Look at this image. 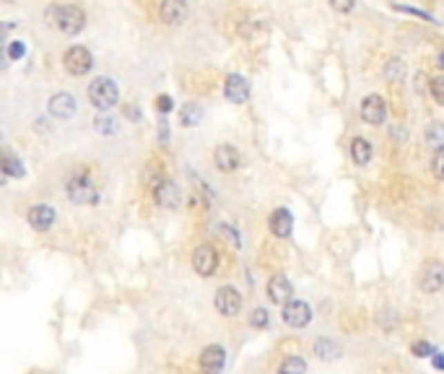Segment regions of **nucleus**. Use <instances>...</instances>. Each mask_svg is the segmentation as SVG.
<instances>
[{"label":"nucleus","instance_id":"nucleus-1","mask_svg":"<svg viewBox=\"0 0 444 374\" xmlns=\"http://www.w3.org/2000/svg\"><path fill=\"white\" fill-rule=\"evenodd\" d=\"M50 24L55 29H60L63 34H78L84 26H86V13L76 8V6H60V8H52L50 11Z\"/></svg>","mask_w":444,"mask_h":374},{"label":"nucleus","instance_id":"nucleus-2","mask_svg":"<svg viewBox=\"0 0 444 374\" xmlns=\"http://www.w3.org/2000/svg\"><path fill=\"white\" fill-rule=\"evenodd\" d=\"M88 99L91 104L97 109H109L117 104L119 99V91H117V84L112 78H97L94 84L88 86Z\"/></svg>","mask_w":444,"mask_h":374},{"label":"nucleus","instance_id":"nucleus-3","mask_svg":"<svg viewBox=\"0 0 444 374\" xmlns=\"http://www.w3.org/2000/svg\"><path fill=\"white\" fill-rule=\"evenodd\" d=\"M68 198L78 205H88L99 200V190L94 187L88 174H76V177L68 180Z\"/></svg>","mask_w":444,"mask_h":374},{"label":"nucleus","instance_id":"nucleus-4","mask_svg":"<svg viewBox=\"0 0 444 374\" xmlns=\"http://www.w3.org/2000/svg\"><path fill=\"white\" fill-rule=\"evenodd\" d=\"M418 286L423 294H436L444 286V265L439 260H426L418 276Z\"/></svg>","mask_w":444,"mask_h":374},{"label":"nucleus","instance_id":"nucleus-5","mask_svg":"<svg viewBox=\"0 0 444 374\" xmlns=\"http://www.w3.org/2000/svg\"><path fill=\"white\" fill-rule=\"evenodd\" d=\"M63 65H66L68 73L73 75H86L91 68H94V57L88 53L86 47H70L66 55H63Z\"/></svg>","mask_w":444,"mask_h":374},{"label":"nucleus","instance_id":"nucleus-6","mask_svg":"<svg viewBox=\"0 0 444 374\" xmlns=\"http://www.w3.org/2000/svg\"><path fill=\"white\" fill-rule=\"evenodd\" d=\"M153 200H156V205H159V208H169V211H172V208H177V205H180V200H182L177 182L162 177V180L153 185Z\"/></svg>","mask_w":444,"mask_h":374},{"label":"nucleus","instance_id":"nucleus-7","mask_svg":"<svg viewBox=\"0 0 444 374\" xmlns=\"http://www.w3.org/2000/svg\"><path fill=\"white\" fill-rule=\"evenodd\" d=\"M193 268H195L197 276L203 278L213 276L218 270V252L211 245H200L195 252H193Z\"/></svg>","mask_w":444,"mask_h":374},{"label":"nucleus","instance_id":"nucleus-8","mask_svg":"<svg viewBox=\"0 0 444 374\" xmlns=\"http://www.w3.org/2000/svg\"><path fill=\"white\" fill-rule=\"evenodd\" d=\"M216 310L224 315V317H234L242 310V294H239L234 286H221L216 291Z\"/></svg>","mask_w":444,"mask_h":374},{"label":"nucleus","instance_id":"nucleus-9","mask_svg":"<svg viewBox=\"0 0 444 374\" xmlns=\"http://www.w3.org/2000/svg\"><path fill=\"white\" fill-rule=\"evenodd\" d=\"M309 320H312V307H309L307 301H289V304L283 307V322H286V325L304 328V325H309Z\"/></svg>","mask_w":444,"mask_h":374},{"label":"nucleus","instance_id":"nucleus-10","mask_svg":"<svg viewBox=\"0 0 444 374\" xmlns=\"http://www.w3.org/2000/svg\"><path fill=\"white\" fill-rule=\"evenodd\" d=\"M226 364V351L221 346H206L203 353H200V369L203 374H221Z\"/></svg>","mask_w":444,"mask_h":374},{"label":"nucleus","instance_id":"nucleus-11","mask_svg":"<svg viewBox=\"0 0 444 374\" xmlns=\"http://www.w3.org/2000/svg\"><path fill=\"white\" fill-rule=\"evenodd\" d=\"M385 115H387V107H385V99L377 97V94H371L361 102V118L364 122L369 125H382L385 122Z\"/></svg>","mask_w":444,"mask_h":374},{"label":"nucleus","instance_id":"nucleus-12","mask_svg":"<svg viewBox=\"0 0 444 374\" xmlns=\"http://www.w3.org/2000/svg\"><path fill=\"white\" fill-rule=\"evenodd\" d=\"M224 94H226L229 102H234V104H244L249 99V84L244 81V75L239 73H231L226 78V84H224Z\"/></svg>","mask_w":444,"mask_h":374},{"label":"nucleus","instance_id":"nucleus-13","mask_svg":"<svg viewBox=\"0 0 444 374\" xmlns=\"http://www.w3.org/2000/svg\"><path fill=\"white\" fill-rule=\"evenodd\" d=\"M291 294H293V286L286 276H273L271 281H268V299H271L273 304H289V301H291Z\"/></svg>","mask_w":444,"mask_h":374},{"label":"nucleus","instance_id":"nucleus-14","mask_svg":"<svg viewBox=\"0 0 444 374\" xmlns=\"http://www.w3.org/2000/svg\"><path fill=\"white\" fill-rule=\"evenodd\" d=\"M50 115L57 120H68L76 115V99L70 97L68 91H60L50 99Z\"/></svg>","mask_w":444,"mask_h":374},{"label":"nucleus","instance_id":"nucleus-15","mask_svg":"<svg viewBox=\"0 0 444 374\" xmlns=\"http://www.w3.org/2000/svg\"><path fill=\"white\" fill-rule=\"evenodd\" d=\"M29 224H32V229H37V232H47V229L55 224L52 205L47 203L32 205V208H29Z\"/></svg>","mask_w":444,"mask_h":374},{"label":"nucleus","instance_id":"nucleus-16","mask_svg":"<svg viewBox=\"0 0 444 374\" xmlns=\"http://www.w3.org/2000/svg\"><path fill=\"white\" fill-rule=\"evenodd\" d=\"M213 161H216V167L221 171H237L239 164H242V159H239V151L234 149V146H229V143L218 146L216 153H213Z\"/></svg>","mask_w":444,"mask_h":374},{"label":"nucleus","instance_id":"nucleus-17","mask_svg":"<svg viewBox=\"0 0 444 374\" xmlns=\"http://www.w3.org/2000/svg\"><path fill=\"white\" fill-rule=\"evenodd\" d=\"M162 19L166 24H182L187 19V0H162Z\"/></svg>","mask_w":444,"mask_h":374},{"label":"nucleus","instance_id":"nucleus-18","mask_svg":"<svg viewBox=\"0 0 444 374\" xmlns=\"http://www.w3.org/2000/svg\"><path fill=\"white\" fill-rule=\"evenodd\" d=\"M291 229H293V216L286 211V208H276L271 216V232L276 236H291Z\"/></svg>","mask_w":444,"mask_h":374},{"label":"nucleus","instance_id":"nucleus-19","mask_svg":"<svg viewBox=\"0 0 444 374\" xmlns=\"http://www.w3.org/2000/svg\"><path fill=\"white\" fill-rule=\"evenodd\" d=\"M351 159L356 161L358 167H367L369 161H371V143L367 138L351 140Z\"/></svg>","mask_w":444,"mask_h":374},{"label":"nucleus","instance_id":"nucleus-20","mask_svg":"<svg viewBox=\"0 0 444 374\" xmlns=\"http://www.w3.org/2000/svg\"><path fill=\"white\" fill-rule=\"evenodd\" d=\"M314 353H317V359H322V362H333L340 356V346L333 343L330 338H320V341L314 343Z\"/></svg>","mask_w":444,"mask_h":374},{"label":"nucleus","instance_id":"nucleus-21","mask_svg":"<svg viewBox=\"0 0 444 374\" xmlns=\"http://www.w3.org/2000/svg\"><path fill=\"white\" fill-rule=\"evenodd\" d=\"M426 146L434 151H444V125L442 122H434L426 128Z\"/></svg>","mask_w":444,"mask_h":374},{"label":"nucleus","instance_id":"nucleus-22","mask_svg":"<svg viewBox=\"0 0 444 374\" xmlns=\"http://www.w3.org/2000/svg\"><path fill=\"white\" fill-rule=\"evenodd\" d=\"M180 118H182L184 128H195V125H200V120H203V109L197 107V104H187V107L180 112Z\"/></svg>","mask_w":444,"mask_h":374},{"label":"nucleus","instance_id":"nucleus-23","mask_svg":"<svg viewBox=\"0 0 444 374\" xmlns=\"http://www.w3.org/2000/svg\"><path fill=\"white\" fill-rule=\"evenodd\" d=\"M278 374H307V364H304V359H299V356H289V359H283V364L278 366Z\"/></svg>","mask_w":444,"mask_h":374},{"label":"nucleus","instance_id":"nucleus-24","mask_svg":"<svg viewBox=\"0 0 444 374\" xmlns=\"http://www.w3.org/2000/svg\"><path fill=\"white\" fill-rule=\"evenodd\" d=\"M3 171H6L8 177H23L21 159H16V156H11V153H6V156H3Z\"/></svg>","mask_w":444,"mask_h":374},{"label":"nucleus","instance_id":"nucleus-25","mask_svg":"<svg viewBox=\"0 0 444 374\" xmlns=\"http://www.w3.org/2000/svg\"><path fill=\"white\" fill-rule=\"evenodd\" d=\"M249 325H252V328H268V325H271V312L262 310V307L252 310V315H249Z\"/></svg>","mask_w":444,"mask_h":374},{"label":"nucleus","instance_id":"nucleus-26","mask_svg":"<svg viewBox=\"0 0 444 374\" xmlns=\"http://www.w3.org/2000/svg\"><path fill=\"white\" fill-rule=\"evenodd\" d=\"M385 73H387V78H395V81H400L403 75H405V65L400 63V60H390L387 63V68H385Z\"/></svg>","mask_w":444,"mask_h":374},{"label":"nucleus","instance_id":"nucleus-27","mask_svg":"<svg viewBox=\"0 0 444 374\" xmlns=\"http://www.w3.org/2000/svg\"><path fill=\"white\" fill-rule=\"evenodd\" d=\"M23 55H26V44H23L21 39L8 42V57H11V60H21Z\"/></svg>","mask_w":444,"mask_h":374},{"label":"nucleus","instance_id":"nucleus-28","mask_svg":"<svg viewBox=\"0 0 444 374\" xmlns=\"http://www.w3.org/2000/svg\"><path fill=\"white\" fill-rule=\"evenodd\" d=\"M432 97L436 99V104L444 107V75L442 78H432Z\"/></svg>","mask_w":444,"mask_h":374},{"label":"nucleus","instance_id":"nucleus-29","mask_svg":"<svg viewBox=\"0 0 444 374\" xmlns=\"http://www.w3.org/2000/svg\"><path fill=\"white\" fill-rule=\"evenodd\" d=\"M94 125H97L99 133H117V122L112 118H97Z\"/></svg>","mask_w":444,"mask_h":374},{"label":"nucleus","instance_id":"nucleus-30","mask_svg":"<svg viewBox=\"0 0 444 374\" xmlns=\"http://www.w3.org/2000/svg\"><path fill=\"white\" fill-rule=\"evenodd\" d=\"M432 171L434 177L444 180V151H436V156L432 159Z\"/></svg>","mask_w":444,"mask_h":374},{"label":"nucleus","instance_id":"nucleus-31","mask_svg":"<svg viewBox=\"0 0 444 374\" xmlns=\"http://www.w3.org/2000/svg\"><path fill=\"white\" fill-rule=\"evenodd\" d=\"M413 353H416V356H432V353H436V351L432 348V343L418 341V343H413Z\"/></svg>","mask_w":444,"mask_h":374},{"label":"nucleus","instance_id":"nucleus-32","mask_svg":"<svg viewBox=\"0 0 444 374\" xmlns=\"http://www.w3.org/2000/svg\"><path fill=\"white\" fill-rule=\"evenodd\" d=\"M354 3H356V0H330V6H333L338 13H348L354 8Z\"/></svg>","mask_w":444,"mask_h":374},{"label":"nucleus","instance_id":"nucleus-33","mask_svg":"<svg viewBox=\"0 0 444 374\" xmlns=\"http://www.w3.org/2000/svg\"><path fill=\"white\" fill-rule=\"evenodd\" d=\"M172 97H159L156 99V109H159V112H172Z\"/></svg>","mask_w":444,"mask_h":374},{"label":"nucleus","instance_id":"nucleus-34","mask_svg":"<svg viewBox=\"0 0 444 374\" xmlns=\"http://www.w3.org/2000/svg\"><path fill=\"white\" fill-rule=\"evenodd\" d=\"M434 366H436V369H444V353H436V356H434Z\"/></svg>","mask_w":444,"mask_h":374},{"label":"nucleus","instance_id":"nucleus-35","mask_svg":"<svg viewBox=\"0 0 444 374\" xmlns=\"http://www.w3.org/2000/svg\"><path fill=\"white\" fill-rule=\"evenodd\" d=\"M439 65H442V68H444V53L439 55Z\"/></svg>","mask_w":444,"mask_h":374}]
</instances>
